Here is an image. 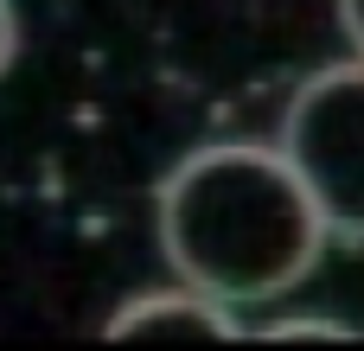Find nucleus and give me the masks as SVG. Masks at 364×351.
<instances>
[{
	"label": "nucleus",
	"instance_id": "f257e3e1",
	"mask_svg": "<svg viewBox=\"0 0 364 351\" xmlns=\"http://www.w3.org/2000/svg\"><path fill=\"white\" fill-rule=\"evenodd\" d=\"M154 230L166 269L224 307L282 301L333 243L294 166L262 141L192 147L154 192Z\"/></svg>",
	"mask_w": 364,
	"mask_h": 351
},
{
	"label": "nucleus",
	"instance_id": "f03ea898",
	"mask_svg": "<svg viewBox=\"0 0 364 351\" xmlns=\"http://www.w3.org/2000/svg\"><path fill=\"white\" fill-rule=\"evenodd\" d=\"M275 153L294 166V179L320 205L326 230L358 237L364 230V70L358 58H339V64L314 70L288 96Z\"/></svg>",
	"mask_w": 364,
	"mask_h": 351
},
{
	"label": "nucleus",
	"instance_id": "7ed1b4c3",
	"mask_svg": "<svg viewBox=\"0 0 364 351\" xmlns=\"http://www.w3.org/2000/svg\"><path fill=\"white\" fill-rule=\"evenodd\" d=\"M102 339H243V320H237V307L179 281V288H154V294L122 301L102 320Z\"/></svg>",
	"mask_w": 364,
	"mask_h": 351
},
{
	"label": "nucleus",
	"instance_id": "20e7f679",
	"mask_svg": "<svg viewBox=\"0 0 364 351\" xmlns=\"http://www.w3.org/2000/svg\"><path fill=\"white\" fill-rule=\"evenodd\" d=\"M256 339H269V345H294V339H326V345H346V339H358V333H352L346 320H307V313H301V320H269Z\"/></svg>",
	"mask_w": 364,
	"mask_h": 351
},
{
	"label": "nucleus",
	"instance_id": "39448f33",
	"mask_svg": "<svg viewBox=\"0 0 364 351\" xmlns=\"http://www.w3.org/2000/svg\"><path fill=\"white\" fill-rule=\"evenodd\" d=\"M13 51H19V13H13V0H0V77L13 64Z\"/></svg>",
	"mask_w": 364,
	"mask_h": 351
},
{
	"label": "nucleus",
	"instance_id": "423d86ee",
	"mask_svg": "<svg viewBox=\"0 0 364 351\" xmlns=\"http://www.w3.org/2000/svg\"><path fill=\"white\" fill-rule=\"evenodd\" d=\"M339 32L358 45V32H364V19H358V0H339Z\"/></svg>",
	"mask_w": 364,
	"mask_h": 351
}]
</instances>
